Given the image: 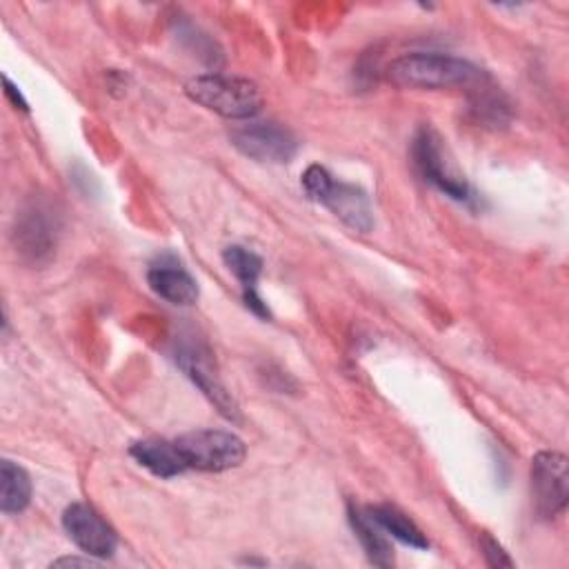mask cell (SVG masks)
Wrapping results in <instances>:
<instances>
[{
	"instance_id": "1",
	"label": "cell",
	"mask_w": 569,
	"mask_h": 569,
	"mask_svg": "<svg viewBox=\"0 0 569 569\" xmlns=\"http://www.w3.org/2000/svg\"><path fill=\"white\" fill-rule=\"evenodd\" d=\"M387 78L407 89H476L487 82V73L458 56L436 51H413L389 62Z\"/></svg>"
},
{
	"instance_id": "2",
	"label": "cell",
	"mask_w": 569,
	"mask_h": 569,
	"mask_svg": "<svg viewBox=\"0 0 569 569\" xmlns=\"http://www.w3.org/2000/svg\"><path fill=\"white\" fill-rule=\"evenodd\" d=\"M184 93L196 104L229 120H253L262 107V96L253 82L222 73L191 78L184 84Z\"/></svg>"
},
{
	"instance_id": "3",
	"label": "cell",
	"mask_w": 569,
	"mask_h": 569,
	"mask_svg": "<svg viewBox=\"0 0 569 569\" xmlns=\"http://www.w3.org/2000/svg\"><path fill=\"white\" fill-rule=\"evenodd\" d=\"M184 467L198 471H227L244 460V442L220 429H198L173 438Z\"/></svg>"
},
{
	"instance_id": "4",
	"label": "cell",
	"mask_w": 569,
	"mask_h": 569,
	"mask_svg": "<svg viewBox=\"0 0 569 569\" xmlns=\"http://www.w3.org/2000/svg\"><path fill=\"white\" fill-rule=\"evenodd\" d=\"M231 144L258 162H289L298 151V140L280 122L247 120L231 129Z\"/></svg>"
},
{
	"instance_id": "5",
	"label": "cell",
	"mask_w": 569,
	"mask_h": 569,
	"mask_svg": "<svg viewBox=\"0 0 569 569\" xmlns=\"http://www.w3.org/2000/svg\"><path fill=\"white\" fill-rule=\"evenodd\" d=\"M411 158H413V164L425 182L433 184L438 191H442L445 196H449L458 202L471 200V189H469L467 180L460 178L451 169V164L447 162V158L442 153L440 138L431 127L425 124L416 131L413 142H411Z\"/></svg>"
},
{
	"instance_id": "6",
	"label": "cell",
	"mask_w": 569,
	"mask_h": 569,
	"mask_svg": "<svg viewBox=\"0 0 569 569\" xmlns=\"http://www.w3.org/2000/svg\"><path fill=\"white\" fill-rule=\"evenodd\" d=\"M569 471L567 458L558 451H540L531 460V498L540 518L551 520L567 507Z\"/></svg>"
},
{
	"instance_id": "7",
	"label": "cell",
	"mask_w": 569,
	"mask_h": 569,
	"mask_svg": "<svg viewBox=\"0 0 569 569\" xmlns=\"http://www.w3.org/2000/svg\"><path fill=\"white\" fill-rule=\"evenodd\" d=\"M58 216L44 202L27 204L16 218V247L31 262L47 260L58 240Z\"/></svg>"
},
{
	"instance_id": "8",
	"label": "cell",
	"mask_w": 569,
	"mask_h": 569,
	"mask_svg": "<svg viewBox=\"0 0 569 569\" xmlns=\"http://www.w3.org/2000/svg\"><path fill=\"white\" fill-rule=\"evenodd\" d=\"M316 196V202L331 209L333 216H338L345 224H349L356 231H369L373 224L371 204L367 193L349 182L336 180L331 173L322 176L318 184L311 191V200Z\"/></svg>"
},
{
	"instance_id": "9",
	"label": "cell",
	"mask_w": 569,
	"mask_h": 569,
	"mask_svg": "<svg viewBox=\"0 0 569 569\" xmlns=\"http://www.w3.org/2000/svg\"><path fill=\"white\" fill-rule=\"evenodd\" d=\"M62 527L87 556L109 558L118 547L116 531L84 502H71L62 511Z\"/></svg>"
},
{
	"instance_id": "10",
	"label": "cell",
	"mask_w": 569,
	"mask_h": 569,
	"mask_svg": "<svg viewBox=\"0 0 569 569\" xmlns=\"http://www.w3.org/2000/svg\"><path fill=\"white\" fill-rule=\"evenodd\" d=\"M147 282L156 296L171 305H193L198 300L196 278L171 256H162L149 264Z\"/></svg>"
},
{
	"instance_id": "11",
	"label": "cell",
	"mask_w": 569,
	"mask_h": 569,
	"mask_svg": "<svg viewBox=\"0 0 569 569\" xmlns=\"http://www.w3.org/2000/svg\"><path fill=\"white\" fill-rule=\"evenodd\" d=\"M178 365L182 367V371L198 385V389L216 405V409L229 418V420H238V405L236 400L229 396V391L222 387V382L218 380V376L211 369L209 358L193 345L178 349Z\"/></svg>"
},
{
	"instance_id": "12",
	"label": "cell",
	"mask_w": 569,
	"mask_h": 569,
	"mask_svg": "<svg viewBox=\"0 0 569 569\" xmlns=\"http://www.w3.org/2000/svg\"><path fill=\"white\" fill-rule=\"evenodd\" d=\"M222 260L227 264V269L238 278L240 282V291H242V300L247 305L249 311H253L258 318H269V307L262 300V296L258 293V280L262 273V258L240 244H231L222 251Z\"/></svg>"
},
{
	"instance_id": "13",
	"label": "cell",
	"mask_w": 569,
	"mask_h": 569,
	"mask_svg": "<svg viewBox=\"0 0 569 569\" xmlns=\"http://www.w3.org/2000/svg\"><path fill=\"white\" fill-rule=\"evenodd\" d=\"M129 453L136 458L138 465H142L158 478H173L187 471L184 460L173 440H138L131 445Z\"/></svg>"
},
{
	"instance_id": "14",
	"label": "cell",
	"mask_w": 569,
	"mask_h": 569,
	"mask_svg": "<svg viewBox=\"0 0 569 569\" xmlns=\"http://www.w3.org/2000/svg\"><path fill=\"white\" fill-rule=\"evenodd\" d=\"M347 518H349V525H351L356 538L360 540L369 562L376 565V567H391L393 565V549H391L389 540L385 538L382 527L369 516V511L360 509L356 505H349Z\"/></svg>"
},
{
	"instance_id": "15",
	"label": "cell",
	"mask_w": 569,
	"mask_h": 569,
	"mask_svg": "<svg viewBox=\"0 0 569 569\" xmlns=\"http://www.w3.org/2000/svg\"><path fill=\"white\" fill-rule=\"evenodd\" d=\"M31 500V480L29 473L11 462V460H2L0 465V509L2 513L11 516V513H20L27 509Z\"/></svg>"
},
{
	"instance_id": "16",
	"label": "cell",
	"mask_w": 569,
	"mask_h": 569,
	"mask_svg": "<svg viewBox=\"0 0 569 569\" xmlns=\"http://www.w3.org/2000/svg\"><path fill=\"white\" fill-rule=\"evenodd\" d=\"M367 511L382 527V531L389 533L391 538H396L409 547H416V549L429 547V540L420 531V527L409 516H405L400 509H396L391 505H373Z\"/></svg>"
},
{
	"instance_id": "17",
	"label": "cell",
	"mask_w": 569,
	"mask_h": 569,
	"mask_svg": "<svg viewBox=\"0 0 569 569\" xmlns=\"http://www.w3.org/2000/svg\"><path fill=\"white\" fill-rule=\"evenodd\" d=\"M476 91V100H473V111L478 116V120H482L485 124H505L509 120V104L505 102V98L496 91H491L487 87V82H482L480 87L473 89Z\"/></svg>"
},
{
	"instance_id": "18",
	"label": "cell",
	"mask_w": 569,
	"mask_h": 569,
	"mask_svg": "<svg viewBox=\"0 0 569 569\" xmlns=\"http://www.w3.org/2000/svg\"><path fill=\"white\" fill-rule=\"evenodd\" d=\"M480 549H482V556L489 567H511L513 565L511 558L507 556V551L489 533L480 536Z\"/></svg>"
},
{
	"instance_id": "19",
	"label": "cell",
	"mask_w": 569,
	"mask_h": 569,
	"mask_svg": "<svg viewBox=\"0 0 569 569\" xmlns=\"http://www.w3.org/2000/svg\"><path fill=\"white\" fill-rule=\"evenodd\" d=\"M2 82H4V93H7V98H11V100H13V104H16L18 109L27 111V102H24V98L20 96V91L11 84V80L4 76V78H2Z\"/></svg>"
}]
</instances>
